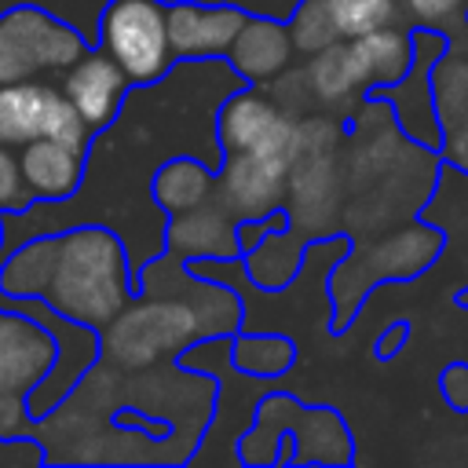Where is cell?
<instances>
[{
  "mask_svg": "<svg viewBox=\"0 0 468 468\" xmlns=\"http://www.w3.org/2000/svg\"><path fill=\"white\" fill-rule=\"evenodd\" d=\"M0 249H4V216H0Z\"/></svg>",
  "mask_w": 468,
  "mask_h": 468,
  "instance_id": "cell-23",
  "label": "cell"
},
{
  "mask_svg": "<svg viewBox=\"0 0 468 468\" xmlns=\"http://www.w3.org/2000/svg\"><path fill=\"white\" fill-rule=\"evenodd\" d=\"M58 91L69 99V106L84 117V124L91 132H106L124 102H128V91H132V80L124 77V69L95 44L88 48L80 58H73L66 69H62V80H58Z\"/></svg>",
  "mask_w": 468,
  "mask_h": 468,
  "instance_id": "cell-9",
  "label": "cell"
},
{
  "mask_svg": "<svg viewBox=\"0 0 468 468\" xmlns=\"http://www.w3.org/2000/svg\"><path fill=\"white\" fill-rule=\"evenodd\" d=\"M230 362L245 373V377H278L289 369V362L296 358L292 340L285 336H238L230 340Z\"/></svg>",
  "mask_w": 468,
  "mask_h": 468,
  "instance_id": "cell-18",
  "label": "cell"
},
{
  "mask_svg": "<svg viewBox=\"0 0 468 468\" xmlns=\"http://www.w3.org/2000/svg\"><path fill=\"white\" fill-rule=\"evenodd\" d=\"M406 336H410V322H395V325H388V329L377 336L373 355H377V358H391V355L406 344Z\"/></svg>",
  "mask_w": 468,
  "mask_h": 468,
  "instance_id": "cell-22",
  "label": "cell"
},
{
  "mask_svg": "<svg viewBox=\"0 0 468 468\" xmlns=\"http://www.w3.org/2000/svg\"><path fill=\"white\" fill-rule=\"evenodd\" d=\"M44 135L62 139L80 150H91V139H95V132L69 106V99L58 91V84H48V80L0 84V143L18 150Z\"/></svg>",
  "mask_w": 468,
  "mask_h": 468,
  "instance_id": "cell-6",
  "label": "cell"
},
{
  "mask_svg": "<svg viewBox=\"0 0 468 468\" xmlns=\"http://www.w3.org/2000/svg\"><path fill=\"white\" fill-rule=\"evenodd\" d=\"M88 48L91 44L69 22L37 4H15L0 11V84L48 80Z\"/></svg>",
  "mask_w": 468,
  "mask_h": 468,
  "instance_id": "cell-3",
  "label": "cell"
},
{
  "mask_svg": "<svg viewBox=\"0 0 468 468\" xmlns=\"http://www.w3.org/2000/svg\"><path fill=\"white\" fill-rule=\"evenodd\" d=\"M219 292L223 285L205 282L201 296L176 300V296H157L150 285H139L128 307L99 333V358H110L113 366L124 369H143L179 351L190 340L223 336L230 325H238V307L205 311V303Z\"/></svg>",
  "mask_w": 468,
  "mask_h": 468,
  "instance_id": "cell-2",
  "label": "cell"
},
{
  "mask_svg": "<svg viewBox=\"0 0 468 468\" xmlns=\"http://www.w3.org/2000/svg\"><path fill=\"white\" fill-rule=\"evenodd\" d=\"M99 48L124 69L132 88H150L172 69L161 0H110L99 15Z\"/></svg>",
  "mask_w": 468,
  "mask_h": 468,
  "instance_id": "cell-4",
  "label": "cell"
},
{
  "mask_svg": "<svg viewBox=\"0 0 468 468\" xmlns=\"http://www.w3.org/2000/svg\"><path fill=\"white\" fill-rule=\"evenodd\" d=\"M33 205L37 201H33L26 179H22V168H18V150L0 143V216L29 212Z\"/></svg>",
  "mask_w": 468,
  "mask_h": 468,
  "instance_id": "cell-19",
  "label": "cell"
},
{
  "mask_svg": "<svg viewBox=\"0 0 468 468\" xmlns=\"http://www.w3.org/2000/svg\"><path fill=\"white\" fill-rule=\"evenodd\" d=\"M464 4L468 0H399V11H406L424 29H435V26H446L450 18H457L464 11Z\"/></svg>",
  "mask_w": 468,
  "mask_h": 468,
  "instance_id": "cell-20",
  "label": "cell"
},
{
  "mask_svg": "<svg viewBox=\"0 0 468 468\" xmlns=\"http://www.w3.org/2000/svg\"><path fill=\"white\" fill-rule=\"evenodd\" d=\"M351 44H355V51H358V58L369 73V91L399 84L402 73L413 66V33L410 29L380 26V29H369V33L355 37Z\"/></svg>",
  "mask_w": 468,
  "mask_h": 468,
  "instance_id": "cell-16",
  "label": "cell"
},
{
  "mask_svg": "<svg viewBox=\"0 0 468 468\" xmlns=\"http://www.w3.org/2000/svg\"><path fill=\"white\" fill-rule=\"evenodd\" d=\"M212 179H216L212 165H205L190 154H176V157L161 161L157 172L150 176V197L161 212L176 216V212L194 208L205 197H212Z\"/></svg>",
  "mask_w": 468,
  "mask_h": 468,
  "instance_id": "cell-15",
  "label": "cell"
},
{
  "mask_svg": "<svg viewBox=\"0 0 468 468\" xmlns=\"http://www.w3.org/2000/svg\"><path fill=\"white\" fill-rule=\"evenodd\" d=\"M439 388L457 413H468V362H450L439 377Z\"/></svg>",
  "mask_w": 468,
  "mask_h": 468,
  "instance_id": "cell-21",
  "label": "cell"
},
{
  "mask_svg": "<svg viewBox=\"0 0 468 468\" xmlns=\"http://www.w3.org/2000/svg\"><path fill=\"white\" fill-rule=\"evenodd\" d=\"M58 344L37 318L0 307V439L22 435L29 391L48 377Z\"/></svg>",
  "mask_w": 468,
  "mask_h": 468,
  "instance_id": "cell-5",
  "label": "cell"
},
{
  "mask_svg": "<svg viewBox=\"0 0 468 468\" xmlns=\"http://www.w3.org/2000/svg\"><path fill=\"white\" fill-rule=\"evenodd\" d=\"M336 40H355L380 26H399V0H318Z\"/></svg>",
  "mask_w": 468,
  "mask_h": 468,
  "instance_id": "cell-17",
  "label": "cell"
},
{
  "mask_svg": "<svg viewBox=\"0 0 468 468\" xmlns=\"http://www.w3.org/2000/svg\"><path fill=\"white\" fill-rule=\"evenodd\" d=\"M165 245L176 260H234V256H241L238 219L216 197H205L201 205L168 216Z\"/></svg>",
  "mask_w": 468,
  "mask_h": 468,
  "instance_id": "cell-11",
  "label": "cell"
},
{
  "mask_svg": "<svg viewBox=\"0 0 468 468\" xmlns=\"http://www.w3.org/2000/svg\"><path fill=\"white\" fill-rule=\"evenodd\" d=\"M289 183V157L263 150H223L212 179V197L238 219H263L282 208Z\"/></svg>",
  "mask_w": 468,
  "mask_h": 468,
  "instance_id": "cell-7",
  "label": "cell"
},
{
  "mask_svg": "<svg viewBox=\"0 0 468 468\" xmlns=\"http://www.w3.org/2000/svg\"><path fill=\"white\" fill-rule=\"evenodd\" d=\"M296 117H289L271 95L241 84L216 113V139L219 150H263L285 154L292 146Z\"/></svg>",
  "mask_w": 468,
  "mask_h": 468,
  "instance_id": "cell-8",
  "label": "cell"
},
{
  "mask_svg": "<svg viewBox=\"0 0 468 468\" xmlns=\"http://www.w3.org/2000/svg\"><path fill=\"white\" fill-rule=\"evenodd\" d=\"M135 296L132 263L124 241L99 223L51 234V263L40 289V303L55 314L102 333Z\"/></svg>",
  "mask_w": 468,
  "mask_h": 468,
  "instance_id": "cell-1",
  "label": "cell"
},
{
  "mask_svg": "<svg viewBox=\"0 0 468 468\" xmlns=\"http://www.w3.org/2000/svg\"><path fill=\"white\" fill-rule=\"evenodd\" d=\"M249 11L241 7H201V4H165L168 48L176 62H201L227 55L234 33Z\"/></svg>",
  "mask_w": 468,
  "mask_h": 468,
  "instance_id": "cell-10",
  "label": "cell"
},
{
  "mask_svg": "<svg viewBox=\"0 0 468 468\" xmlns=\"http://www.w3.org/2000/svg\"><path fill=\"white\" fill-rule=\"evenodd\" d=\"M227 62H230V69L245 84H267V80H274L292 62L289 26H282L274 18L249 15L241 22V29L234 33L230 48H227Z\"/></svg>",
  "mask_w": 468,
  "mask_h": 468,
  "instance_id": "cell-13",
  "label": "cell"
},
{
  "mask_svg": "<svg viewBox=\"0 0 468 468\" xmlns=\"http://www.w3.org/2000/svg\"><path fill=\"white\" fill-rule=\"evenodd\" d=\"M18 168H22V179L33 201L58 205L80 190L84 172H88V150L44 135V139L18 146Z\"/></svg>",
  "mask_w": 468,
  "mask_h": 468,
  "instance_id": "cell-12",
  "label": "cell"
},
{
  "mask_svg": "<svg viewBox=\"0 0 468 468\" xmlns=\"http://www.w3.org/2000/svg\"><path fill=\"white\" fill-rule=\"evenodd\" d=\"M300 73H303L307 99L318 106H344L358 91H369V73L351 40H336V44L307 55V66Z\"/></svg>",
  "mask_w": 468,
  "mask_h": 468,
  "instance_id": "cell-14",
  "label": "cell"
}]
</instances>
